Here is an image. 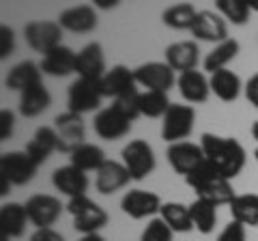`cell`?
<instances>
[{
    "label": "cell",
    "mask_w": 258,
    "mask_h": 241,
    "mask_svg": "<svg viewBox=\"0 0 258 241\" xmlns=\"http://www.w3.org/2000/svg\"><path fill=\"white\" fill-rule=\"evenodd\" d=\"M134 78H136V84L144 86L147 91H161V93H168L170 88L176 84V78H174V69L168 65V63H144V65L136 67L134 69Z\"/></svg>",
    "instance_id": "9"
},
{
    "label": "cell",
    "mask_w": 258,
    "mask_h": 241,
    "mask_svg": "<svg viewBox=\"0 0 258 241\" xmlns=\"http://www.w3.org/2000/svg\"><path fill=\"white\" fill-rule=\"evenodd\" d=\"M254 157H256V162H258V149L254 151Z\"/></svg>",
    "instance_id": "49"
},
{
    "label": "cell",
    "mask_w": 258,
    "mask_h": 241,
    "mask_svg": "<svg viewBox=\"0 0 258 241\" xmlns=\"http://www.w3.org/2000/svg\"><path fill=\"white\" fill-rule=\"evenodd\" d=\"M252 138L258 142V120H256V123L252 125Z\"/></svg>",
    "instance_id": "47"
},
{
    "label": "cell",
    "mask_w": 258,
    "mask_h": 241,
    "mask_svg": "<svg viewBox=\"0 0 258 241\" xmlns=\"http://www.w3.org/2000/svg\"><path fill=\"white\" fill-rule=\"evenodd\" d=\"M215 7H217V11H220L222 18L232 22L235 26H243V24L249 20V13H252L247 0H217Z\"/></svg>",
    "instance_id": "36"
},
{
    "label": "cell",
    "mask_w": 258,
    "mask_h": 241,
    "mask_svg": "<svg viewBox=\"0 0 258 241\" xmlns=\"http://www.w3.org/2000/svg\"><path fill=\"white\" fill-rule=\"evenodd\" d=\"M247 5L252 11H258V0H247Z\"/></svg>",
    "instance_id": "48"
},
{
    "label": "cell",
    "mask_w": 258,
    "mask_h": 241,
    "mask_svg": "<svg viewBox=\"0 0 258 241\" xmlns=\"http://www.w3.org/2000/svg\"><path fill=\"white\" fill-rule=\"evenodd\" d=\"M217 241H245V226L239 222H228L224 226V230L220 232V237H217Z\"/></svg>",
    "instance_id": "39"
},
{
    "label": "cell",
    "mask_w": 258,
    "mask_h": 241,
    "mask_svg": "<svg viewBox=\"0 0 258 241\" xmlns=\"http://www.w3.org/2000/svg\"><path fill=\"white\" fill-rule=\"evenodd\" d=\"M37 164L30 159L26 151H11L3 153L0 157V174L5 176L11 186H26L37 174Z\"/></svg>",
    "instance_id": "10"
},
{
    "label": "cell",
    "mask_w": 258,
    "mask_h": 241,
    "mask_svg": "<svg viewBox=\"0 0 258 241\" xmlns=\"http://www.w3.org/2000/svg\"><path fill=\"white\" fill-rule=\"evenodd\" d=\"M41 74H43L41 67L35 65L32 61H22V63H18V65H15V67L9 71V74H7L5 86L11 88V91L24 93L26 88L35 86V84H39V82H43Z\"/></svg>",
    "instance_id": "26"
},
{
    "label": "cell",
    "mask_w": 258,
    "mask_h": 241,
    "mask_svg": "<svg viewBox=\"0 0 258 241\" xmlns=\"http://www.w3.org/2000/svg\"><path fill=\"white\" fill-rule=\"evenodd\" d=\"M69 162H71V166H76L78 170H82V172H91V170L97 172L108 159H106V153H103L97 144L84 142L82 147H78L74 153L69 155Z\"/></svg>",
    "instance_id": "29"
},
{
    "label": "cell",
    "mask_w": 258,
    "mask_h": 241,
    "mask_svg": "<svg viewBox=\"0 0 258 241\" xmlns=\"http://www.w3.org/2000/svg\"><path fill=\"white\" fill-rule=\"evenodd\" d=\"M103 99L101 93V80H86V78H78L74 84L69 86V95H67V112L82 116L84 112H93L99 108V103Z\"/></svg>",
    "instance_id": "6"
},
{
    "label": "cell",
    "mask_w": 258,
    "mask_h": 241,
    "mask_svg": "<svg viewBox=\"0 0 258 241\" xmlns=\"http://www.w3.org/2000/svg\"><path fill=\"white\" fill-rule=\"evenodd\" d=\"M116 5H118V0H95L97 9H114Z\"/></svg>",
    "instance_id": "44"
},
{
    "label": "cell",
    "mask_w": 258,
    "mask_h": 241,
    "mask_svg": "<svg viewBox=\"0 0 258 241\" xmlns=\"http://www.w3.org/2000/svg\"><path fill=\"white\" fill-rule=\"evenodd\" d=\"M93 130L101 140H120L132 132V120H129L123 112H118L114 106L103 108L95 114Z\"/></svg>",
    "instance_id": "13"
},
{
    "label": "cell",
    "mask_w": 258,
    "mask_h": 241,
    "mask_svg": "<svg viewBox=\"0 0 258 241\" xmlns=\"http://www.w3.org/2000/svg\"><path fill=\"white\" fill-rule=\"evenodd\" d=\"M239 54V41L237 39H228L220 45H215L205 58V69L209 74H215L220 69H226V65Z\"/></svg>",
    "instance_id": "34"
},
{
    "label": "cell",
    "mask_w": 258,
    "mask_h": 241,
    "mask_svg": "<svg viewBox=\"0 0 258 241\" xmlns=\"http://www.w3.org/2000/svg\"><path fill=\"white\" fill-rule=\"evenodd\" d=\"M50 103H52L50 91L45 88L43 82H39V84L30 86V88H26V91L22 93V97H20V112L26 118H35L39 114H43V112L50 108Z\"/></svg>",
    "instance_id": "27"
},
{
    "label": "cell",
    "mask_w": 258,
    "mask_h": 241,
    "mask_svg": "<svg viewBox=\"0 0 258 241\" xmlns=\"http://www.w3.org/2000/svg\"><path fill=\"white\" fill-rule=\"evenodd\" d=\"M176 86H179V93L185 101L189 103H205L211 95V84L205 78V74L200 71H185L176 78Z\"/></svg>",
    "instance_id": "23"
},
{
    "label": "cell",
    "mask_w": 258,
    "mask_h": 241,
    "mask_svg": "<svg viewBox=\"0 0 258 241\" xmlns=\"http://www.w3.org/2000/svg\"><path fill=\"white\" fill-rule=\"evenodd\" d=\"M161 198L155 194V192H147V190H129L127 194L120 200V209L123 213L129 215L134 220H144V218H151L161 211Z\"/></svg>",
    "instance_id": "14"
},
{
    "label": "cell",
    "mask_w": 258,
    "mask_h": 241,
    "mask_svg": "<svg viewBox=\"0 0 258 241\" xmlns=\"http://www.w3.org/2000/svg\"><path fill=\"white\" fill-rule=\"evenodd\" d=\"M194 123H196V110L191 106L172 103L161 123V138L170 144L185 142V138L194 132Z\"/></svg>",
    "instance_id": "5"
},
{
    "label": "cell",
    "mask_w": 258,
    "mask_h": 241,
    "mask_svg": "<svg viewBox=\"0 0 258 241\" xmlns=\"http://www.w3.org/2000/svg\"><path fill=\"white\" fill-rule=\"evenodd\" d=\"M172 228L168 226V224L161 220V218H153L147 228L142 230V237L140 241H172Z\"/></svg>",
    "instance_id": "37"
},
{
    "label": "cell",
    "mask_w": 258,
    "mask_h": 241,
    "mask_svg": "<svg viewBox=\"0 0 258 241\" xmlns=\"http://www.w3.org/2000/svg\"><path fill=\"white\" fill-rule=\"evenodd\" d=\"M198 43L196 41H176L166 47V63L174 71L185 74V71H194L198 65Z\"/></svg>",
    "instance_id": "24"
},
{
    "label": "cell",
    "mask_w": 258,
    "mask_h": 241,
    "mask_svg": "<svg viewBox=\"0 0 258 241\" xmlns=\"http://www.w3.org/2000/svg\"><path fill=\"white\" fill-rule=\"evenodd\" d=\"M136 91V78L134 69H129L125 65H116L110 71H106V76L101 78V93L103 97L118 99L123 95H129Z\"/></svg>",
    "instance_id": "18"
},
{
    "label": "cell",
    "mask_w": 258,
    "mask_h": 241,
    "mask_svg": "<svg viewBox=\"0 0 258 241\" xmlns=\"http://www.w3.org/2000/svg\"><path fill=\"white\" fill-rule=\"evenodd\" d=\"M112 106H114L118 112H123V114L132 120V123L138 116H142L140 114V93L138 91H134V93L123 95V97L114 99V101H112Z\"/></svg>",
    "instance_id": "38"
},
{
    "label": "cell",
    "mask_w": 258,
    "mask_h": 241,
    "mask_svg": "<svg viewBox=\"0 0 258 241\" xmlns=\"http://www.w3.org/2000/svg\"><path fill=\"white\" fill-rule=\"evenodd\" d=\"M123 164L134 181H142L155 170V153L147 140H129L120 151Z\"/></svg>",
    "instance_id": "4"
},
{
    "label": "cell",
    "mask_w": 258,
    "mask_h": 241,
    "mask_svg": "<svg viewBox=\"0 0 258 241\" xmlns=\"http://www.w3.org/2000/svg\"><path fill=\"white\" fill-rule=\"evenodd\" d=\"M54 130L58 134V151L60 153H74L78 147L86 142V130L84 120L74 112H62L54 118Z\"/></svg>",
    "instance_id": "7"
},
{
    "label": "cell",
    "mask_w": 258,
    "mask_h": 241,
    "mask_svg": "<svg viewBox=\"0 0 258 241\" xmlns=\"http://www.w3.org/2000/svg\"><path fill=\"white\" fill-rule=\"evenodd\" d=\"M9 188H11V183L7 181L3 174H0V196H7V194H9Z\"/></svg>",
    "instance_id": "45"
},
{
    "label": "cell",
    "mask_w": 258,
    "mask_h": 241,
    "mask_svg": "<svg viewBox=\"0 0 258 241\" xmlns=\"http://www.w3.org/2000/svg\"><path fill=\"white\" fill-rule=\"evenodd\" d=\"M76 74L86 80H101L106 76V58L99 43H88L78 52Z\"/></svg>",
    "instance_id": "20"
},
{
    "label": "cell",
    "mask_w": 258,
    "mask_h": 241,
    "mask_svg": "<svg viewBox=\"0 0 258 241\" xmlns=\"http://www.w3.org/2000/svg\"><path fill=\"white\" fill-rule=\"evenodd\" d=\"M28 213L26 207L18 203H7L0 207V241H7L9 237H22L26 230Z\"/></svg>",
    "instance_id": "22"
},
{
    "label": "cell",
    "mask_w": 258,
    "mask_h": 241,
    "mask_svg": "<svg viewBox=\"0 0 258 241\" xmlns=\"http://www.w3.org/2000/svg\"><path fill=\"white\" fill-rule=\"evenodd\" d=\"M159 218L172 228V232H189V230H194L189 207H185L181 203H164V207H161V211H159Z\"/></svg>",
    "instance_id": "32"
},
{
    "label": "cell",
    "mask_w": 258,
    "mask_h": 241,
    "mask_svg": "<svg viewBox=\"0 0 258 241\" xmlns=\"http://www.w3.org/2000/svg\"><path fill=\"white\" fill-rule=\"evenodd\" d=\"M24 151L37 166H41L54 151H58V134H56L54 127H39Z\"/></svg>",
    "instance_id": "25"
},
{
    "label": "cell",
    "mask_w": 258,
    "mask_h": 241,
    "mask_svg": "<svg viewBox=\"0 0 258 241\" xmlns=\"http://www.w3.org/2000/svg\"><path fill=\"white\" fill-rule=\"evenodd\" d=\"M245 97H247V101L258 110V74H254V76L245 82Z\"/></svg>",
    "instance_id": "43"
},
{
    "label": "cell",
    "mask_w": 258,
    "mask_h": 241,
    "mask_svg": "<svg viewBox=\"0 0 258 241\" xmlns=\"http://www.w3.org/2000/svg\"><path fill=\"white\" fill-rule=\"evenodd\" d=\"M191 35L200 39V41H209V43H224L228 41V26L220 13H213V11H200L196 24L191 28Z\"/></svg>",
    "instance_id": "15"
},
{
    "label": "cell",
    "mask_w": 258,
    "mask_h": 241,
    "mask_svg": "<svg viewBox=\"0 0 258 241\" xmlns=\"http://www.w3.org/2000/svg\"><path fill=\"white\" fill-rule=\"evenodd\" d=\"M67 211L74 215V228L78 232H82V235H95L103 226H108V220H110L106 209H101L88 196L69 198Z\"/></svg>",
    "instance_id": "3"
},
{
    "label": "cell",
    "mask_w": 258,
    "mask_h": 241,
    "mask_svg": "<svg viewBox=\"0 0 258 241\" xmlns=\"http://www.w3.org/2000/svg\"><path fill=\"white\" fill-rule=\"evenodd\" d=\"M166 155H168V162H170L172 170L176 174H183V176L191 174L196 168H200L207 162L203 147H200V144H194V142H187V140L170 144Z\"/></svg>",
    "instance_id": "12"
},
{
    "label": "cell",
    "mask_w": 258,
    "mask_h": 241,
    "mask_svg": "<svg viewBox=\"0 0 258 241\" xmlns=\"http://www.w3.org/2000/svg\"><path fill=\"white\" fill-rule=\"evenodd\" d=\"M30 241H64V237L54 228H39L30 235Z\"/></svg>",
    "instance_id": "42"
},
{
    "label": "cell",
    "mask_w": 258,
    "mask_h": 241,
    "mask_svg": "<svg viewBox=\"0 0 258 241\" xmlns=\"http://www.w3.org/2000/svg\"><path fill=\"white\" fill-rule=\"evenodd\" d=\"M209 84H211V93H215V97L226 103L235 101L241 93V78L230 69H220L211 74Z\"/></svg>",
    "instance_id": "28"
},
{
    "label": "cell",
    "mask_w": 258,
    "mask_h": 241,
    "mask_svg": "<svg viewBox=\"0 0 258 241\" xmlns=\"http://www.w3.org/2000/svg\"><path fill=\"white\" fill-rule=\"evenodd\" d=\"M13 123H15V116L11 110H3L0 112V140H9L13 136Z\"/></svg>",
    "instance_id": "41"
},
{
    "label": "cell",
    "mask_w": 258,
    "mask_h": 241,
    "mask_svg": "<svg viewBox=\"0 0 258 241\" xmlns=\"http://www.w3.org/2000/svg\"><path fill=\"white\" fill-rule=\"evenodd\" d=\"M76 61H78V54L71 50V47L58 45V47H54V50H50L47 54H43L39 67H41V71L47 76L64 78L69 74H76Z\"/></svg>",
    "instance_id": "19"
},
{
    "label": "cell",
    "mask_w": 258,
    "mask_h": 241,
    "mask_svg": "<svg viewBox=\"0 0 258 241\" xmlns=\"http://www.w3.org/2000/svg\"><path fill=\"white\" fill-rule=\"evenodd\" d=\"M52 183L60 194L69 196V198H78V196H86L88 190V176L86 172L78 170L76 166H60L56 168L52 174Z\"/></svg>",
    "instance_id": "17"
},
{
    "label": "cell",
    "mask_w": 258,
    "mask_h": 241,
    "mask_svg": "<svg viewBox=\"0 0 258 241\" xmlns=\"http://www.w3.org/2000/svg\"><path fill=\"white\" fill-rule=\"evenodd\" d=\"M198 13L200 11H196V7L189 5V3L172 5V7H168V9L161 13V22H164L168 28H172V30H189L191 33Z\"/></svg>",
    "instance_id": "30"
},
{
    "label": "cell",
    "mask_w": 258,
    "mask_h": 241,
    "mask_svg": "<svg viewBox=\"0 0 258 241\" xmlns=\"http://www.w3.org/2000/svg\"><path fill=\"white\" fill-rule=\"evenodd\" d=\"M78 241H106V239H103V237L99 235V232H95V235H82Z\"/></svg>",
    "instance_id": "46"
},
{
    "label": "cell",
    "mask_w": 258,
    "mask_h": 241,
    "mask_svg": "<svg viewBox=\"0 0 258 241\" xmlns=\"http://www.w3.org/2000/svg\"><path fill=\"white\" fill-rule=\"evenodd\" d=\"M185 181L196 192V198L207 200V203H211L215 207L230 205L237 198L235 190H232V183L228 179H224L220 172H215L207 162L200 168H196L191 174L185 176Z\"/></svg>",
    "instance_id": "2"
},
{
    "label": "cell",
    "mask_w": 258,
    "mask_h": 241,
    "mask_svg": "<svg viewBox=\"0 0 258 241\" xmlns=\"http://www.w3.org/2000/svg\"><path fill=\"white\" fill-rule=\"evenodd\" d=\"M200 147L205 151L207 164L211 166L215 172H220L224 179L230 181L243 170L247 155L237 138H224V136H215V134L205 132L200 136Z\"/></svg>",
    "instance_id": "1"
},
{
    "label": "cell",
    "mask_w": 258,
    "mask_h": 241,
    "mask_svg": "<svg viewBox=\"0 0 258 241\" xmlns=\"http://www.w3.org/2000/svg\"><path fill=\"white\" fill-rule=\"evenodd\" d=\"M129 181H132V174L127 172L125 164L114 162V159H108V162L95 172V190L106 196L123 190Z\"/></svg>",
    "instance_id": "16"
},
{
    "label": "cell",
    "mask_w": 258,
    "mask_h": 241,
    "mask_svg": "<svg viewBox=\"0 0 258 241\" xmlns=\"http://www.w3.org/2000/svg\"><path fill=\"white\" fill-rule=\"evenodd\" d=\"M62 30H71V33H91L97 28V13L95 7L91 5H78V7H69L64 9L58 20Z\"/></svg>",
    "instance_id": "21"
},
{
    "label": "cell",
    "mask_w": 258,
    "mask_h": 241,
    "mask_svg": "<svg viewBox=\"0 0 258 241\" xmlns=\"http://www.w3.org/2000/svg\"><path fill=\"white\" fill-rule=\"evenodd\" d=\"M26 213L32 226L39 228H52V224L60 218L62 205L60 200L52 194H35L26 200Z\"/></svg>",
    "instance_id": "11"
},
{
    "label": "cell",
    "mask_w": 258,
    "mask_h": 241,
    "mask_svg": "<svg viewBox=\"0 0 258 241\" xmlns=\"http://www.w3.org/2000/svg\"><path fill=\"white\" fill-rule=\"evenodd\" d=\"M189 213H191L194 228H196L198 232H203V235H211V232L215 230V224H217V207L215 205L196 198L189 205Z\"/></svg>",
    "instance_id": "33"
},
{
    "label": "cell",
    "mask_w": 258,
    "mask_h": 241,
    "mask_svg": "<svg viewBox=\"0 0 258 241\" xmlns=\"http://www.w3.org/2000/svg\"><path fill=\"white\" fill-rule=\"evenodd\" d=\"M24 39L35 52L47 54L54 47L62 45V28L58 22H47V20H37L24 26Z\"/></svg>",
    "instance_id": "8"
},
{
    "label": "cell",
    "mask_w": 258,
    "mask_h": 241,
    "mask_svg": "<svg viewBox=\"0 0 258 241\" xmlns=\"http://www.w3.org/2000/svg\"><path fill=\"white\" fill-rule=\"evenodd\" d=\"M172 101L168 99V93L161 91H144L140 93V114L149 118H164L166 112L170 110Z\"/></svg>",
    "instance_id": "35"
},
{
    "label": "cell",
    "mask_w": 258,
    "mask_h": 241,
    "mask_svg": "<svg viewBox=\"0 0 258 241\" xmlns=\"http://www.w3.org/2000/svg\"><path fill=\"white\" fill-rule=\"evenodd\" d=\"M13 47H15V37H13V30L9 26H0V58H7V56L13 54Z\"/></svg>",
    "instance_id": "40"
},
{
    "label": "cell",
    "mask_w": 258,
    "mask_h": 241,
    "mask_svg": "<svg viewBox=\"0 0 258 241\" xmlns=\"http://www.w3.org/2000/svg\"><path fill=\"white\" fill-rule=\"evenodd\" d=\"M228 207L235 222L243 226H258V194H237Z\"/></svg>",
    "instance_id": "31"
}]
</instances>
